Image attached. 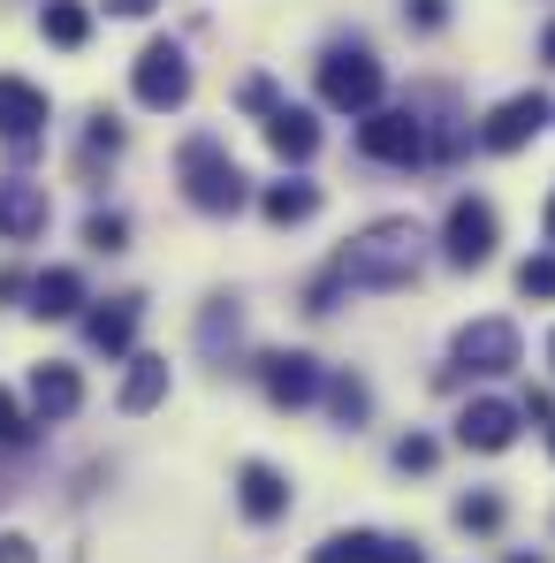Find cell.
I'll use <instances>...</instances> for the list:
<instances>
[{
    "mask_svg": "<svg viewBox=\"0 0 555 563\" xmlns=\"http://www.w3.org/2000/svg\"><path fill=\"white\" fill-rule=\"evenodd\" d=\"M419 260H426V229L396 213V221H373L366 236H351L328 275L351 289H403V282H419Z\"/></svg>",
    "mask_w": 555,
    "mask_h": 563,
    "instance_id": "1",
    "label": "cell"
},
{
    "mask_svg": "<svg viewBox=\"0 0 555 563\" xmlns=\"http://www.w3.org/2000/svg\"><path fill=\"white\" fill-rule=\"evenodd\" d=\"M176 176H184V198L198 213H236L252 190H244V168H236V153L221 145V137H184V153H176Z\"/></svg>",
    "mask_w": 555,
    "mask_h": 563,
    "instance_id": "2",
    "label": "cell"
},
{
    "mask_svg": "<svg viewBox=\"0 0 555 563\" xmlns=\"http://www.w3.org/2000/svg\"><path fill=\"white\" fill-rule=\"evenodd\" d=\"M358 153L380 161V168H419L434 153V137H426L419 107H373L366 122H358Z\"/></svg>",
    "mask_w": 555,
    "mask_h": 563,
    "instance_id": "3",
    "label": "cell"
},
{
    "mask_svg": "<svg viewBox=\"0 0 555 563\" xmlns=\"http://www.w3.org/2000/svg\"><path fill=\"white\" fill-rule=\"evenodd\" d=\"M320 99L335 114H373L380 107V62L366 46H328L320 54Z\"/></svg>",
    "mask_w": 555,
    "mask_h": 563,
    "instance_id": "4",
    "label": "cell"
},
{
    "mask_svg": "<svg viewBox=\"0 0 555 563\" xmlns=\"http://www.w3.org/2000/svg\"><path fill=\"white\" fill-rule=\"evenodd\" d=\"M130 92L137 107H153V114H168V107H184L190 99V62L176 38H153L145 54H137V69H130Z\"/></svg>",
    "mask_w": 555,
    "mask_h": 563,
    "instance_id": "5",
    "label": "cell"
},
{
    "mask_svg": "<svg viewBox=\"0 0 555 563\" xmlns=\"http://www.w3.org/2000/svg\"><path fill=\"white\" fill-rule=\"evenodd\" d=\"M442 252H449V267H487V260H495V206H487V198H457V206H449Z\"/></svg>",
    "mask_w": 555,
    "mask_h": 563,
    "instance_id": "6",
    "label": "cell"
},
{
    "mask_svg": "<svg viewBox=\"0 0 555 563\" xmlns=\"http://www.w3.org/2000/svg\"><path fill=\"white\" fill-rule=\"evenodd\" d=\"M548 114H555V107H548L541 92L502 99V107H495V114L479 122V145H487V153H518V145H533V137L548 130Z\"/></svg>",
    "mask_w": 555,
    "mask_h": 563,
    "instance_id": "7",
    "label": "cell"
},
{
    "mask_svg": "<svg viewBox=\"0 0 555 563\" xmlns=\"http://www.w3.org/2000/svg\"><path fill=\"white\" fill-rule=\"evenodd\" d=\"M518 358H525V343L510 320H471L457 335V374H510Z\"/></svg>",
    "mask_w": 555,
    "mask_h": 563,
    "instance_id": "8",
    "label": "cell"
},
{
    "mask_svg": "<svg viewBox=\"0 0 555 563\" xmlns=\"http://www.w3.org/2000/svg\"><path fill=\"white\" fill-rule=\"evenodd\" d=\"M518 419H525L518 404L479 396V404H464V411H457V442H464V450H487V457H495V450H510V442H518Z\"/></svg>",
    "mask_w": 555,
    "mask_h": 563,
    "instance_id": "9",
    "label": "cell"
},
{
    "mask_svg": "<svg viewBox=\"0 0 555 563\" xmlns=\"http://www.w3.org/2000/svg\"><path fill=\"white\" fill-rule=\"evenodd\" d=\"M46 221H54V206H46V184L0 176V236H8V244H31Z\"/></svg>",
    "mask_w": 555,
    "mask_h": 563,
    "instance_id": "10",
    "label": "cell"
},
{
    "mask_svg": "<svg viewBox=\"0 0 555 563\" xmlns=\"http://www.w3.org/2000/svg\"><path fill=\"white\" fill-rule=\"evenodd\" d=\"M259 380H267V396L289 404V411H297V404H312V396L328 388V374H320L304 351H267V358H259Z\"/></svg>",
    "mask_w": 555,
    "mask_h": 563,
    "instance_id": "11",
    "label": "cell"
},
{
    "mask_svg": "<svg viewBox=\"0 0 555 563\" xmlns=\"http://www.w3.org/2000/svg\"><path fill=\"white\" fill-rule=\"evenodd\" d=\"M137 320H145V297H137V289H130V297H107L92 320H85V343L107 351V358H122V351H130V335H137Z\"/></svg>",
    "mask_w": 555,
    "mask_h": 563,
    "instance_id": "12",
    "label": "cell"
},
{
    "mask_svg": "<svg viewBox=\"0 0 555 563\" xmlns=\"http://www.w3.org/2000/svg\"><path fill=\"white\" fill-rule=\"evenodd\" d=\"M46 130V92L23 85V77H0V137L8 145H31Z\"/></svg>",
    "mask_w": 555,
    "mask_h": 563,
    "instance_id": "13",
    "label": "cell"
},
{
    "mask_svg": "<svg viewBox=\"0 0 555 563\" xmlns=\"http://www.w3.org/2000/svg\"><path fill=\"white\" fill-rule=\"evenodd\" d=\"M236 503H244V518H259V526H275L281 510H289V479H281L275 465H259V457H252V465L236 472Z\"/></svg>",
    "mask_w": 555,
    "mask_h": 563,
    "instance_id": "14",
    "label": "cell"
},
{
    "mask_svg": "<svg viewBox=\"0 0 555 563\" xmlns=\"http://www.w3.org/2000/svg\"><path fill=\"white\" fill-rule=\"evenodd\" d=\"M77 404H85L77 366H54V358H46V366H31V411H38V419H69Z\"/></svg>",
    "mask_w": 555,
    "mask_h": 563,
    "instance_id": "15",
    "label": "cell"
},
{
    "mask_svg": "<svg viewBox=\"0 0 555 563\" xmlns=\"http://www.w3.org/2000/svg\"><path fill=\"white\" fill-rule=\"evenodd\" d=\"M267 145H275L281 161H312V153H320V122H312L304 107H275V114H267Z\"/></svg>",
    "mask_w": 555,
    "mask_h": 563,
    "instance_id": "16",
    "label": "cell"
},
{
    "mask_svg": "<svg viewBox=\"0 0 555 563\" xmlns=\"http://www.w3.org/2000/svg\"><path fill=\"white\" fill-rule=\"evenodd\" d=\"M77 305H85V275L77 267H46V275L31 282V312L38 320H69Z\"/></svg>",
    "mask_w": 555,
    "mask_h": 563,
    "instance_id": "17",
    "label": "cell"
},
{
    "mask_svg": "<svg viewBox=\"0 0 555 563\" xmlns=\"http://www.w3.org/2000/svg\"><path fill=\"white\" fill-rule=\"evenodd\" d=\"M259 213H267L275 229H297V221H312V213H320V190L304 184V176H289V184H267Z\"/></svg>",
    "mask_w": 555,
    "mask_h": 563,
    "instance_id": "18",
    "label": "cell"
},
{
    "mask_svg": "<svg viewBox=\"0 0 555 563\" xmlns=\"http://www.w3.org/2000/svg\"><path fill=\"white\" fill-rule=\"evenodd\" d=\"M160 396H168V358L137 351V358H130V380H122V396H114V404H122V411H153Z\"/></svg>",
    "mask_w": 555,
    "mask_h": 563,
    "instance_id": "19",
    "label": "cell"
},
{
    "mask_svg": "<svg viewBox=\"0 0 555 563\" xmlns=\"http://www.w3.org/2000/svg\"><path fill=\"white\" fill-rule=\"evenodd\" d=\"M312 563H388V533H328L320 549H312Z\"/></svg>",
    "mask_w": 555,
    "mask_h": 563,
    "instance_id": "20",
    "label": "cell"
},
{
    "mask_svg": "<svg viewBox=\"0 0 555 563\" xmlns=\"http://www.w3.org/2000/svg\"><path fill=\"white\" fill-rule=\"evenodd\" d=\"M38 31H46L54 46H85V38H92V8H85V0H46Z\"/></svg>",
    "mask_w": 555,
    "mask_h": 563,
    "instance_id": "21",
    "label": "cell"
},
{
    "mask_svg": "<svg viewBox=\"0 0 555 563\" xmlns=\"http://www.w3.org/2000/svg\"><path fill=\"white\" fill-rule=\"evenodd\" d=\"M328 404H335V419H343V427H366V411H373L366 380H351V374H335V380H328Z\"/></svg>",
    "mask_w": 555,
    "mask_h": 563,
    "instance_id": "22",
    "label": "cell"
},
{
    "mask_svg": "<svg viewBox=\"0 0 555 563\" xmlns=\"http://www.w3.org/2000/svg\"><path fill=\"white\" fill-rule=\"evenodd\" d=\"M457 526H464V533H495V526H502V503H495V495H464Z\"/></svg>",
    "mask_w": 555,
    "mask_h": 563,
    "instance_id": "23",
    "label": "cell"
},
{
    "mask_svg": "<svg viewBox=\"0 0 555 563\" xmlns=\"http://www.w3.org/2000/svg\"><path fill=\"white\" fill-rule=\"evenodd\" d=\"M518 289H525V297H541V305H555V252L525 260V267H518Z\"/></svg>",
    "mask_w": 555,
    "mask_h": 563,
    "instance_id": "24",
    "label": "cell"
},
{
    "mask_svg": "<svg viewBox=\"0 0 555 563\" xmlns=\"http://www.w3.org/2000/svg\"><path fill=\"white\" fill-rule=\"evenodd\" d=\"M85 244H92V252H122V244H130V221H122V213H92V221H85Z\"/></svg>",
    "mask_w": 555,
    "mask_h": 563,
    "instance_id": "25",
    "label": "cell"
},
{
    "mask_svg": "<svg viewBox=\"0 0 555 563\" xmlns=\"http://www.w3.org/2000/svg\"><path fill=\"white\" fill-rule=\"evenodd\" d=\"M236 328H244V320H236V305L221 297V305L206 312V328H198V335H206V351H221V343H236Z\"/></svg>",
    "mask_w": 555,
    "mask_h": 563,
    "instance_id": "26",
    "label": "cell"
},
{
    "mask_svg": "<svg viewBox=\"0 0 555 563\" xmlns=\"http://www.w3.org/2000/svg\"><path fill=\"white\" fill-rule=\"evenodd\" d=\"M434 457H442V450H434L426 434H403V442H396V472H434Z\"/></svg>",
    "mask_w": 555,
    "mask_h": 563,
    "instance_id": "27",
    "label": "cell"
},
{
    "mask_svg": "<svg viewBox=\"0 0 555 563\" xmlns=\"http://www.w3.org/2000/svg\"><path fill=\"white\" fill-rule=\"evenodd\" d=\"M236 99H244L252 114H275V107H281V99H275V77H244V92H236Z\"/></svg>",
    "mask_w": 555,
    "mask_h": 563,
    "instance_id": "28",
    "label": "cell"
},
{
    "mask_svg": "<svg viewBox=\"0 0 555 563\" xmlns=\"http://www.w3.org/2000/svg\"><path fill=\"white\" fill-rule=\"evenodd\" d=\"M403 15H411L419 31H442V23H449V0H403Z\"/></svg>",
    "mask_w": 555,
    "mask_h": 563,
    "instance_id": "29",
    "label": "cell"
},
{
    "mask_svg": "<svg viewBox=\"0 0 555 563\" xmlns=\"http://www.w3.org/2000/svg\"><path fill=\"white\" fill-rule=\"evenodd\" d=\"M92 153H122V122L114 114H92Z\"/></svg>",
    "mask_w": 555,
    "mask_h": 563,
    "instance_id": "30",
    "label": "cell"
},
{
    "mask_svg": "<svg viewBox=\"0 0 555 563\" xmlns=\"http://www.w3.org/2000/svg\"><path fill=\"white\" fill-rule=\"evenodd\" d=\"M23 434H31V427H23V411H15V396L0 388V442H23Z\"/></svg>",
    "mask_w": 555,
    "mask_h": 563,
    "instance_id": "31",
    "label": "cell"
},
{
    "mask_svg": "<svg viewBox=\"0 0 555 563\" xmlns=\"http://www.w3.org/2000/svg\"><path fill=\"white\" fill-rule=\"evenodd\" d=\"M0 563H38V549L23 533H0Z\"/></svg>",
    "mask_w": 555,
    "mask_h": 563,
    "instance_id": "32",
    "label": "cell"
},
{
    "mask_svg": "<svg viewBox=\"0 0 555 563\" xmlns=\"http://www.w3.org/2000/svg\"><path fill=\"white\" fill-rule=\"evenodd\" d=\"M107 8H114V15H153L160 0H107Z\"/></svg>",
    "mask_w": 555,
    "mask_h": 563,
    "instance_id": "33",
    "label": "cell"
},
{
    "mask_svg": "<svg viewBox=\"0 0 555 563\" xmlns=\"http://www.w3.org/2000/svg\"><path fill=\"white\" fill-rule=\"evenodd\" d=\"M388 563H426V556H419L411 541H388Z\"/></svg>",
    "mask_w": 555,
    "mask_h": 563,
    "instance_id": "34",
    "label": "cell"
},
{
    "mask_svg": "<svg viewBox=\"0 0 555 563\" xmlns=\"http://www.w3.org/2000/svg\"><path fill=\"white\" fill-rule=\"evenodd\" d=\"M541 62H555V23H548V31H541Z\"/></svg>",
    "mask_w": 555,
    "mask_h": 563,
    "instance_id": "35",
    "label": "cell"
},
{
    "mask_svg": "<svg viewBox=\"0 0 555 563\" xmlns=\"http://www.w3.org/2000/svg\"><path fill=\"white\" fill-rule=\"evenodd\" d=\"M541 229H548V244H555V190H548V213H541Z\"/></svg>",
    "mask_w": 555,
    "mask_h": 563,
    "instance_id": "36",
    "label": "cell"
},
{
    "mask_svg": "<svg viewBox=\"0 0 555 563\" xmlns=\"http://www.w3.org/2000/svg\"><path fill=\"white\" fill-rule=\"evenodd\" d=\"M510 563H541V556H510Z\"/></svg>",
    "mask_w": 555,
    "mask_h": 563,
    "instance_id": "37",
    "label": "cell"
},
{
    "mask_svg": "<svg viewBox=\"0 0 555 563\" xmlns=\"http://www.w3.org/2000/svg\"><path fill=\"white\" fill-rule=\"evenodd\" d=\"M548 358H555V335H548Z\"/></svg>",
    "mask_w": 555,
    "mask_h": 563,
    "instance_id": "38",
    "label": "cell"
},
{
    "mask_svg": "<svg viewBox=\"0 0 555 563\" xmlns=\"http://www.w3.org/2000/svg\"><path fill=\"white\" fill-rule=\"evenodd\" d=\"M548 450H555V434H548Z\"/></svg>",
    "mask_w": 555,
    "mask_h": 563,
    "instance_id": "39",
    "label": "cell"
}]
</instances>
